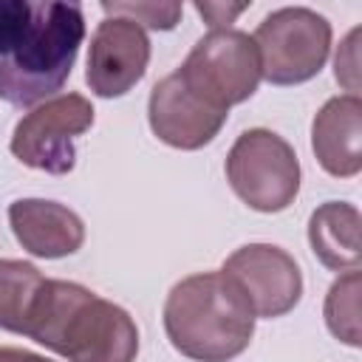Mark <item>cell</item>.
I'll list each match as a JSON object with an SVG mask.
<instances>
[{"mask_svg": "<svg viewBox=\"0 0 362 362\" xmlns=\"http://www.w3.org/2000/svg\"><path fill=\"white\" fill-rule=\"evenodd\" d=\"M42 280L45 277L34 263L0 257V328L3 331L23 334L28 308Z\"/></svg>", "mask_w": 362, "mask_h": 362, "instance_id": "obj_14", "label": "cell"}, {"mask_svg": "<svg viewBox=\"0 0 362 362\" xmlns=\"http://www.w3.org/2000/svg\"><path fill=\"white\" fill-rule=\"evenodd\" d=\"M255 311L223 272L178 280L164 303V331L178 354L195 362H229L255 334Z\"/></svg>", "mask_w": 362, "mask_h": 362, "instance_id": "obj_3", "label": "cell"}, {"mask_svg": "<svg viewBox=\"0 0 362 362\" xmlns=\"http://www.w3.org/2000/svg\"><path fill=\"white\" fill-rule=\"evenodd\" d=\"M311 150L320 167L337 178L362 170V99L342 93L328 99L311 122Z\"/></svg>", "mask_w": 362, "mask_h": 362, "instance_id": "obj_12", "label": "cell"}, {"mask_svg": "<svg viewBox=\"0 0 362 362\" xmlns=\"http://www.w3.org/2000/svg\"><path fill=\"white\" fill-rule=\"evenodd\" d=\"M85 40V11L59 0H0V99L37 107L62 90Z\"/></svg>", "mask_w": 362, "mask_h": 362, "instance_id": "obj_1", "label": "cell"}, {"mask_svg": "<svg viewBox=\"0 0 362 362\" xmlns=\"http://www.w3.org/2000/svg\"><path fill=\"white\" fill-rule=\"evenodd\" d=\"M8 223L20 246L34 257H68L85 243L82 218L57 201L20 198L8 206Z\"/></svg>", "mask_w": 362, "mask_h": 362, "instance_id": "obj_11", "label": "cell"}, {"mask_svg": "<svg viewBox=\"0 0 362 362\" xmlns=\"http://www.w3.org/2000/svg\"><path fill=\"white\" fill-rule=\"evenodd\" d=\"M107 17H127L141 28L170 31L181 20V3H102Z\"/></svg>", "mask_w": 362, "mask_h": 362, "instance_id": "obj_16", "label": "cell"}, {"mask_svg": "<svg viewBox=\"0 0 362 362\" xmlns=\"http://www.w3.org/2000/svg\"><path fill=\"white\" fill-rule=\"evenodd\" d=\"M23 337H31L68 362H133L139 354L133 317L71 280H42Z\"/></svg>", "mask_w": 362, "mask_h": 362, "instance_id": "obj_2", "label": "cell"}, {"mask_svg": "<svg viewBox=\"0 0 362 362\" xmlns=\"http://www.w3.org/2000/svg\"><path fill=\"white\" fill-rule=\"evenodd\" d=\"M362 215L348 201H325L308 218V243L314 257L334 272L359 269L362 243H359Z\"/></svg>", "mask_w": 362, "mask_h": 362, "instance_id": "obj_13", "label": "cell"}, {"mask_svg": "<svg viewBox=\"0 0 362 362\" xmlns=\"http://www.w3.org/2000/svg\"><path fill=\"white\" fill-rule=\"evenodd\" d=\"M0 362H51L45 356H37L23 348H0Z\"/></svg>", "mask_w": 362, "mask_h": 362, "instance_id": "obj_19", "label": "cell"}, {"mask_svg": "<svg viewBox=\"0 0 362 362\" xmlns=\"http://www.w3.org/2000/svg\"><path fill=\"white\" fill-rule=\"evenodd\" d=\"M93 105L82 93H57L31 107L11 133V153L25 167L65 175L76 164V139L90 130Z\"/></svg>", "mask_w": 362, "mask_h": 362, "instance_id": "obj_7", "label": "cell"}, {"mask_svg": "<svg viewBox=\"0 0 362 362\" xmlns=\"http://www.w3.org/2000/svg\"><path fill=\"white\" fill-rule=\"evenodd\" d=\"M226 181L249 209L283 212L300 192V161L283 136L252 127L226 156Z\"/></svg>", "mask_w": 362, "mask_h": 362, "instance_id": "obj_4", "label": "cell"}, {"mask_svg": "<svg viewBox=\"0 0 362 362\" xmlns=\"http://www.w3.org/2000/svg\"><path fill=\"white\" fill-rule=\"evenodd\" d=\"M356 40H359V28H354L345 37V42L339 45V51L334 57V76H337V82H342L351 90V96H356V90H359V45H356Z\"/></svg>", "mask_w": 362, "mask_h": 362, "instance_id": "obj_17", "label": "cell"}, {"mask_svg": "<svg viewBox=\"0 0 362 362\" xmlns=\"http://www.w3.org/2000/svg\"><path fill=\"white\" fill-rule=\"evenodd\" d=\"M249 6L246 3H238V6H223V3H195V11L206 20V25L215 31V28H229V23L246 11Z\"/></svg>", "mask_w": 362, "mask_h": 362, "instance_id": "obj_18", "label": "cell"}, {"mask_svg": "<svg viewBox=\"0 0 362 362\" xmlns=\"http://www.w3.org/2000/svg\"><path fill=\"white\" fill-rule=\"evenodd\" d=\"M263 79L272 85H300L317 76L331 51V23L305 6H286L263 17L252 34Z\"/></svg>", "mask_w": 362, "mask_h": 362, "instance_id": "obj_5", "label": "cell"}, {"mask_svg": "<svg viewBox=\"0 0 362 362\" xmlns=\"http://www.w3.org/2000/svg\"><path fill=\"white\" fill-rule=\"evenodd\" d=\"M322 314H325L328 331L339 342L351 348L359 345V272L356 269L345 272L331 283Z\"/></svg>", "mask_w": 362, "mask_h": 362, "instance_id": "obj_15", "label": "cell"}, {"mask_svg": "<svg viewBox=\"0 0 362 362\" xmlns=\"http://www.w3.org/2000/svg\"><path fill=\"white\" fill-rule=\"evenodd\" d=\"M226 110L209 105L204 96H198L178 71L158 79L150 90L147 102V119L153 133L178 150H198L209 144L221 127L226 124Z\"/></svg>", "mask_w": 362, "mask_h": 362, "instance_id": "obj_10", "label": "cell"}, {"mask_svg": "<svg viewBox=\"0 0 362 362\" xmlns=\"http://www.w3.org/2000/svg\"><path fill=\"white\" fill-rule=\"evenodd\" d=\"M249 300L255 317L274 320L288 314L303 297V274L297 260L272 243H249L235 249L221 269Z\"/></svg>", "mask_w": 362, "mask_h": 362, "instance_id": "obj_8", "label": "cell"}, {"mask_svg": "<svg viewBox=\"0 0 362 362\" xmlns=\"http://www.w3.org/2000/svg\"><path fill=\"white\" fill-rule=\"evenodd\" d=\"M150 40L141 25L127 17H105L88 45L85 82L102 99L124 96L147 71Z\"/></svg>", "mask_w": 362, "mask_h": 362, "instance_id": "obj_9", "label": "cell"}, {"mask_svg": "<svg viewBox=\"0 0 362 362\" xmlns=\"http://www.w3.org/2000/svg\"><path fill=\"white\" fill-rule=\"evenodd\" d=\"M175 71L198 96L226 113L232 105L246 102L263 79L257 45L240 28H215L204 34Z\"/></svg>", "mask_w": 362, "mask_h": 362, "instance_id": "obj_6", "label": "cell"}]
</instances>
